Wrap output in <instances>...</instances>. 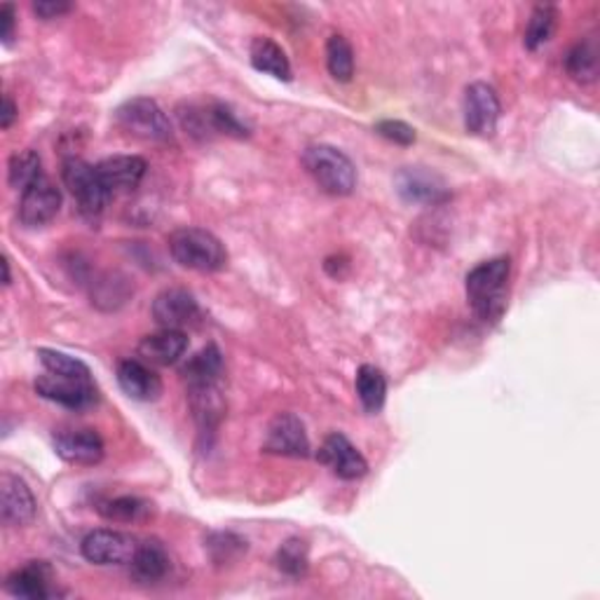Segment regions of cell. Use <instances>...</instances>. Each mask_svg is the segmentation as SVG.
Masks as SVG:
<instances>
[{
  "mask_svg": "<svg viewBox=\"0 0 600 600\" xmlns=\"http://www.w3.org/2000/svg\"><path fill=\"white\" fill-rule=\"evenodd\" d=\"M36 392L69 411H87L96 403V397H99L92 378H67L55 376V373H45L36 380Z\"/></svg>",
  "mask_w": 600,
  "mask_h": 600,
  "instance_id": "ba28073f",
  "label": "cell"
},
{
  "mask_svg": "<svg viewBox=\"0 0 600 600\" xmlns=\"http://www.w3.org/2000/svg\"><path fill=\"white\" fill-rule=\"evenodd\" d=\"M249 57H251V67L256 71L268 73V75L278 78V80H284V83H289V80L294 78V73H291V61H289L286 52L282 50L278 43L266 38V36H258V38L251 40Z\"/></svg>",
  "mask_w": 600,
  "mask_h": 600,
  "instance_id": "7402d4cb",
  "label": "cell"
},
{
  "mask_svg": "<svg viewBox=\"0 0 600 600\" xmlns=\"http://www.w3.org/2000/svg\"><path fill=\"white\" fill-rule=\"evenodd\" d=\"M169 554L157 540L139 544L134 558L129 561V575L137 584H157L169 573Z\"/></svg>",
  "mask_w": 600,
  "mask_h": 600,
  "instance_id": "44dd1931",
  "label": "cell"
},
{
  "mask_svg": "<svg viewBox=\"0 0 600 600\" xmlns=\"http://www.w3.org/2000/svg\"><path fill=\"white\" fill-rule=\"evenodd\" d=\"M188 403L195 423H198L202 434L214 432L225 415V397L221 383H202L188 385Z\"/></svg>",
  "mask_w": 600,
  "mask_h": 600,
  "instance_id": "ac0fdd59",
  "label": "cell"
},
{
  "mask_svg": "<svg viewBox=\"0 0 600 600\" xmlns=\"http://www.w3.org/2000/svg\"><path fill=\"white\" fill-rule=\"evenodd\" d=\"M376 132L383 139L392 141L397 145H411V143H415V129L411 125L403 122V120H380L376 125Z\"/></svg>",
  "mask_w": 600,
  "mask_h": 600,
  "instance_id": "d6a6232c",
  "label": "cell"
},
{
  "mask_svg": "<svg viewBox=\"0 0 600 600\" xmlns=\"http://www.w3.org/2000/svg\"><path fill=\"white\" fill-rule=\"evenodd\" d=\"M43 174V160L36 151H20L10 157L8 165V181L12 188L26 190L31 184L38 181Z\"/></svg>",
  "mask_w": 600,
  "mask_h": 600,
  "instance_id": "83f0119b",
  "label": "cell"
},
{
  "mask_svg": "<svg viewBox=\"0 0 600 600\" xmlns=\"http://www.w3.org/2000/svg\"><path fill=\"white\" fill-rule=\"evenodd\" d=\"M274 565L289 577H303L307 573V565H310V549L303 540L291 538L278 549Z\"/></svg>",
  "mask_w": 600,
  "mask_h": 600,
  "instance_id": "1f68e13d",
  "label": "cell"
},
{
  "mask_svg": "<svg viewBox=\"0 0 600 600\" xmlns=\"http://www.w3.org/2000/svg\"><path fill=\"white\" fill-rule=\"evenodd\" d=\"M0 24H3V31H0V38H3L5 45L12 43L14 38V24H17V14H14V5L5 3L0 8Z\"/></svg>",
  "mask_w": 600,
  "mask_h": 600,
  "instance_id": "e575fe53",
  "label": "cell"
},
{
  "mask_svg": "<svg viewBox=\"0 0 600 600\" xmlns=\"http://www.w3.org/2000/svg\"><path fill=\"white\" fill-rule=\"evenodd\" d=\"M38 502L31 493L28 483L14 474L0 477V518L10 528H24L34 523Z\"/></svg>",
  "mask_w": 600,
  "mask_h": 600,
  "instance_id": "8fae6325",
  "label": "cell"
},
{
  "mask_svg": "<svg viewBox=\"0 0 600 600\" xmlns=\"http://www.w3.org/2000/svg\"><path fill=\"white\" fill-rule=\"evenodd\" d=\"M71 10H73V5L67 3V0H38V3H34V12L45 22L59 20Z\"/></svg>",
  "mask_w": 600,
  "mask_h": 600,
  "instance_id": "836d02e7",
  "label": "cell"
},
{
  "mask_svg": "<svg viewBox=\"0 0 600 600\" xmlns=\"http://www.w3.org/2000/svg\"><path fill=\"white\" fill-rule=\"evenodd\" d=\"M61 178L85 216H99L104 212L110 192L106 190L99 172L90 162L83 157H67L61 167Z\"/></svg>",
  "mask_w": 600,
  "mask_h": 600,
  "instance_id": "5b68a950",
  "label": "cell"
},
{
  "mask_svg": "<svg viewBox=\"0 0 600 600\" xmlns=\"http://www.w3.org/2000/svg\"><path fill=\"white\" fill-rule=\"evenodd\" d=\"M556 20H558V12L554 5H538L532 10L526 26V36H523V45L530 52L540 50V47H544L551 40V36H554L556 31Z\"/></svg>",
  "mask_w": 600,
  "mask_h": 600,
  "instance_id": "4316f807",
  "label": "cell"
},
{
  "mask_svg": "<svg viewBox=\"0 0 600 600\" xmlns=\"http://www.w3.org/2000/svg\"><path fill=\"white\" fill-rule=\"evenodd\" d=\"M263 450L282 458H307L310 456V436L305 432L303 420L294 413H280L272 417L263 442Z\"/></svg>",
  "mask_w": 600,
  "mask_h": 600,
  "instance_id": "30bf717a",
  "label": "cell"
},
{
  "mask_svg": "<svg viewBox=\"0 0 600 600\" xmlns=\"http://www.w3.org/2000/svg\"><path fill=\"white\" fill-rule=\"evenodd\" d=\"M181 376L188 385L202 383H221L223 376V354L216 345H207L198 354L190 356L188 364L181 368Z\"/></svg>",
  "mask_w": 600,
  "mask_h": 600,
  "instance_id": "cb8c5ba5",
  "label": "cell"
},
{
  "mask_svg": "<svg viewBox=\"0 0 600 600\" xmlns=\"http://www.w3.org/2000/svg\"><path fill=\"white\" fill-rule=\"evenodd\" d=\"M17 116H20L17 106H14L12 96H8V94H5V99H3V116H0V127H3V129H10V127L14 125V120H17Z\"/></svg>",
  "mask_w": 600,
  "mask_h": 600,
  "instance_id": "d590c367",
  "label": "cell"
},
{
  "mask_svg": "<svg viewBox=\"0 0 600 600\" xmlns=\"http://www.w3.org/2000/svg\"><path fill=\"white\" fill-rule=\"evenodd\" d=\"M565 69L573 80L581 85H589L598 78V45L596 40L577 43L565 59Z\"/></svg>",
  "mask_w": 600,
  "mask_h": 600,
  "instance_id": "484cf974",
  "label": "cell"
},
{
  "mask_svg": "<svg viewBox=\"0 0 600 600\" xmlns=\"http://www.w3.org/2000/svg\"><path fill=\"white\" fill-rule=\"evenodd\" d=\"M61 209V192L47 176H40L38 181L22 190L20 200V221L26 228H43Z\"/></svg>",
  "mask_w": 600,
  "mask_h": 600,
  "instance_id": "7c38bea8",
  "label": "cell"
},
{
  "mask_svg": "<svg viewBox=\"0 0 600 600\" xmlns=\"http://www.w3.org/2000/svg\"><path fill=\"white\" fill-rule=\"evenodd\" d=\"M317 460L321 464H327L331 472L343 481H356V479L366 477V472H368L366 458L360 450H356V446L348 439V436L340 432H333L327 436V439H323V444L317 452Z\"/></svg>",
  "mask_w": 600,
  "mask_h": 600,
  "instance_id": "4fadbf2b",
  "label": "cell"
},
{
  "mask_svg": "<svg viewBox=\"0 0 600 600\" xmlns=\"http://www.w3.org/2000/svg\"><path fill=\"white\" fill-rule=\"evenodd\" d=\"M509 278L511 261L505 256L491 258V261H483L469 270L464 280L467 301L483 323H497L505 317L509 298Z\"/></svg>",
  "mask_w": 600,
  "mask_h": 600,
  "instance_id": "6da1fadb",
  "label": "cell"
},
{
  "mask_svg": "<svg viewBox=\"0 0 600 600\" xmlns=\"http://www.w3.org/2000/svg\"><path fill=\"white\" fill-rule=\"evenodd\" d=\"M204 546L216 565H231L247 554V540L235 532H212Z\"/></svg>",
  "mask_w": 600,
  "mask_h": 600,
  "instance_id": "4dcf8cb0",
  "label": "cell"
},
{
  "mask_svg": "<svg viewBox=\"0 0 600 600\" xmlns=\"http://www.w3.org/2000/svg\"><path fill=\"white\" fill-rule=\"evenodd\" d=\"M57 456L69 464H99L104 460V439L96 430H59L55 434Z\"/></svg>",
  "mask_w": 600,
  "mask_h": 600,
  "instance_id": "9a60e30c",
  "label": "cell"
},
{
  "mask_svg": "<svg viewBox=\"0 0 600 600\" xmlns=\"http://www.w3.org/2000/svg\"><path fill=\"white\" fill-rule=\"evenodd\" d=\"M96 511H99L106 521H113V523H137V521H143V518L151 516L153 505L141 497L122 495L116 499L102 502V505L96 507Z\"/></svg>",
  "mask_w": 600,
  "mask_h": 600,
  "instance_id": "d4e9b609",
  "label": "cell"
},
{
  "mask_svg": "<svg viewBox=\"0 0 600 600\" xmlns=\"http://www.w3.org/2000/svg\"><path fill=\"white\" fill-rule=\"evenodd\" d=\"M57 577L50 563L45 561H31L20 570H14L5 579V591L14 598H28V600H45L59 596Z\"/></svg>",
  "mask_w": 600,
  "mask_h": 600,
  "instance_id": "5bb4252c",
  "label": "cell"
},
{
  "mask_svg": "<svg viewBox=\"0 0 600 600\" xmlns=\"http://www.w3.org/2000/svg\"><path fill=\"white\" fill-rule=\"evenodd\" d=\"M356 397H360L362 407L366 413L376 415L383 411L385 399H387V378L385 373L373 366V364H364L356 370Z\"/></svg>",
  "mask_w": 600,
  "mask_h": 600,
  "instance_id": "603a6c76",
  "label": "cell"
},
{
  "mask_svg": "<svg viewBox=\"0 0 600 600\" xmlns=\"http://www.w3.org/2000/svg\"><path fill=\"white\" fill-rule=\"evenodd\" d=\"M118 383L122 392L134 401L151 403L162 395L160 376L149 364L139 360H125L118 364Z\"/></svg>",
  "mask_w": 600,
  "mask_h": 600,
  "instance_id": "d6986e66",
  "label": "cell"
},
{
  "mask_svg": "<svg viewBox=\"0 0 600 600\" xmlns=\"http://www.w3.org/2000/svg\"><path fill=\"white\" fill-rule=\"evenodd\" d=\"M3 272H5L3 284H5V286H10V284H12V272H10V261H8V256H3Z\"/></svg>",
  "mask_w": 600,
  "mask_h": 600,
  "instance_id": "8d00e7d4",
  "label": "cell"
},
{
  "mask_svg": "<svg viewBox=\"0 0 600 600\" xmlns=\"http://www.w3.org/2000/svg\"><path fill=\"white\" fill-rule=\"evenodd\" d=\"M153 319L160 329H172V331H188L198 329L204 321V313L200 303L195 301L192 294L186 289H165L160 291L153 301Z\"/></svg>",
  "mask_w": 600,
  "mask_h": 600,
  "instance_id": "8992f818",
  "label": "cell"
},
{
  "mask_svg": "<svg viewBox=\"0 0 600 600\" xmlns=\"http://www.w3.org/2000/svg\"><path fill=\"white\" fill-rule=\"evenodd\" d=\"M502 106L489 83H472L464 90V127L469 134L491 139L497 132Z\"/></svg>",
  "mask_w": 600,
  "mask_h": 600,
  "instance_id": "52a82bcc",
  "label": "cell"
},
{
  "mask_svg": "<svg viewBox=\"0 0 600 600\" xmlns=\"http://www.w3.org/2000/svg\"><path fill=\"white\" fill-rule=\"evenodd\" d=\"M397 192L413 204H439L448 200L442 178L420 167H409L397 174Z\"/></svg>",
  "mask_w": 600,
  "mask_h": 600,
  "instance_id": "e0dca14e",
  "label": "cell"
},
{
  "mask_svg": "<svg viewBox=\"0 0 600 600\" xmlns=\"http://www.w3.org/2000/svg\"><path fill=\"white\" fill-rule=\"evenodd\" d=\"M188 350L186 331L160 329L157 333L145 336L139 343V356L151 366H172Z\"/></svg>",
  "mask_w": 600,
  "mask_h": 600,
  "instance_id": "ffe728a7",
  "label": "cell"
},
{
  "mask_svg": "<svg viewBox=\"0 0 600 600\" xmlns=\"http://www.w3.org/2000/svg\"><path fill=\"white\" fill-rule=\"evenodd\" d=\"M38 360L45 366L47 373H55V376H67V378H92V370L85 362H80L78 356H71L67 352L40 348Z\"/></svg>",
  "mask_w": 600,
  "mask_h": 600,
  "instance_id": "f546056e",
  "label": "cell"
},
{
  "mask_svg": "<svg viewBox=\"0 0 600 600\" xmlns=\"http://www.w3.org/2000/svg\"><path fill=\"white\" fill-rule=\"evenodd\" d=\"M116 120L127 134L143 141L167 143L174 139L167 113L160 108L157 102L149 99V96H137V99L125 102L116 110Z\"/></svg>",
  "mask_w": 600,
  "mask_h": 600,
  "instance_id": "277c9868",
  "label": "cell"
},
{
  "mask_svg": "<svg viewBox=\"0 0 600 600\" xmlns=\"http://www.w3.org/2000/svg\"><path fill=\"white\" fill-rule=\"evenodd\" d=\"M139 549L137 538L120 530H92L80 544V554L94 565H129Z\"/></svg>",
  "mask_w": 600,
  "mask_h": 600,
  "instance_id": "9c48e42d",
  "label": "cell"
},
{
  "mask_svg": "<svg viewBox=\"0 0 600 600\" xmlns=\"http://www.w3.org/2000/svg\"><path fill=\"white\" fill-rule=\"evenodd\" d=\"M327 69L338 83H350L354 75V50L345 36H331L327 43Z\"/></svg>",
  "mask_w": 600,
  "mask_h": 600,
  "instance_id": "f1b7e54d",
  "label": "cell"
},
{
  "mask_svg": "<svg viewBox=\"0 0 600 600\" xmlns=\"http://www.w3.org/2000/svg\"><path fill=\"white\" fill-rule=\"evenodd\" d=\"M145 169H149V162L139 155H113L96 165V172H99L110 198L113 195L132 192L134 188H139Z\"/></svg>",
  "mask_w": 600,
  "mask_h": 600,
  "instance_id": "2e32d148",
  "label": "cell"
},
{
  "mask_svg": "<svg viewBox=\"0 0 600 600\" xmlns=\"http://www.w3.org/2000/svg\"><path fill=\"white\" fill-rule=\"evenodd\" d=\"M174 261L195 272H219L228 263L223 242L204 228H178L167 239Z\"/></svg>",
  "mask_w": 600,
  "mask_h": 600,
  "instance_id": "3957f363",
  "label": "cell"
},
{
  "mask_svg": "<svg viewBox=\"0 0 600 600\" xmlns=\"http://www.w3.org/2000/svg\"><path fill=\"white\" fill-rule=\"evenodd\" d=\"M303 165L307 174L315 178V184L323 192L333 195V198H348L356 188L354 162L343 151H338L336 145H307L303 153Z\"/></svg>",
  "mask_w": 600,
  "mask_h": 600,
  "instance_id": "7a4b0ae2",
  "label": "cell"
}]
</instances>
